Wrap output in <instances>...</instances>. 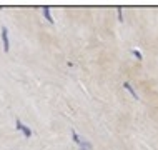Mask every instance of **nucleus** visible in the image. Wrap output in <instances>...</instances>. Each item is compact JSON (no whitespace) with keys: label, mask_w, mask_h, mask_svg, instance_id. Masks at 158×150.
<instances>
[{"label":"nucleus","mask_w":158,"mask_h":150,"mask_svg":"<svg viewBox=\"0 0 158 150\" xmlns=\"http://www.w3.org/2000/svg\"><path fill=\"white\" fill-rule=\"evenodd\" d=\"M2 42H4V50H5V52H8L10 43H8V32H7L5 27H2Z\"/></svg>","instance_id":"obj_1"},{"label":"nucleus","mask_w":158,"mask_h":150,"mask_svg":"<svg viewBox=\"0 0 158 150\" xmlns=\"http://www.w3.org/2000/svg\"><path fill=\"white\" fill-rule=\"evenodd\" d=\"M15 124H17V129H18V130H22V132H23V135H25V137H32V130H30L29 127H25V125L22 124L20 120H17Z\"/></svg>","instance_id":"obj_2"},{"label":"nucleus","mask_w":158,"mask_h":150,"mask_svg":"<svg viewBox=\"0 0 158 150\" xmlns=\"http://www.w3.org/2000/svg\"><path fill=\"white\" fill-rule=\"evenodd\" d=\"M123 87L127 88V90H128L130 93H132V97H133V99H137V100L140 99V97H138V93H137V92H135V90H133V87H132V85H130L128 82H125V83H123Z\"/></svg>","instance_id":"obj_3"},{"label":"nucleus","mask_w":158,"mask_h":150,"mask_svg":"<svg viewBox=\"0 0 158 150\" xmlns=\"http://www.w3.org/2000/svg\"><path fill=\"white\" fill-rule=\"evenodd\" d=\"M42 10H43V15H45L47 20H48L50 24H53V18H52V15H50V8H48V7H43Z\"/></svg>","instance_id":"obj_4"}]
</instances>
